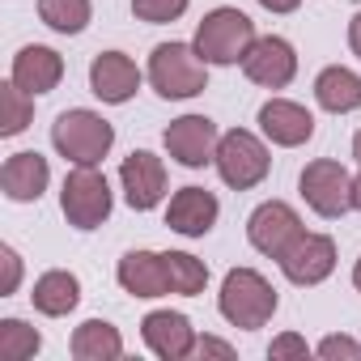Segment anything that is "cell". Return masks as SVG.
Masks as SVG:
<instances>
[{"label": "cell", "mask_w": 361, "mask_h": 361, "mask_svg": "<svg viewBox=\"0 0 361 361\" xmlns=\"http://www.w3.org/2000/svg\"><path fill=\"white\" fill-rule=\"evenodd\" d=\"M149 85L170 102L196 98L209 90V64L200 60L196 43H157L149 56Z\"/></svg>", "instance_id": "obj_1"}, {"label": "cell", "mask_w": 361, "mask_h": 361, "mask_svg": "<svg viewBox=\"0 0 361 361\" xmlns=\"http://www.w3.org/2000/svg\"><path fill=\"white\" fill-rule=\"evenodd\" d=\"M217 310L226 323L255 331L276 314V289L255 268H230L221 281V293H217Z\"/></svg>", "instance_id": "obj_2"}, {"label": "cell", "mask_w": 361, "mask_h": 361, "mask_svg": "<svg viewBox=\"0 0 361 361\" xmlns=\"http://www.w3.org/2000/svg\"><path fill=\"white\" fill-rule=\"evenodd\" d=\"M51 145H56V153H60L64 161H73V166H98V161L111 153V145H115V128H111L98 111L77 106V111H64V115L51 123Z\"/></svg>", "instance_id": "obj_3"}, {"label": "cell", "mask_w": 361, "mask_h": 361, "mask_svg": "<svg viewBox=\"0 0 361 361\" xmlns=\"http://www.w3.org/2000/svg\"><path fill=\"white\" fill-rule=\"evenodd\" d=\"M255 43V22L243 13V9H213L204 13L200 30H196V51L204 64H243V56L251 51Z\"/></svg>", "instance_id": "obj_4"}, {"label": "cell", "mask_w": 361, "mask_h": 361, "mask_svg": "<svg viewBox=\"0 0 361 361\" xmlns=\"http://www.w3.org/2000/svg\"><path fill=\"white\" fill-rule=\"evenodd\" d=\"M213 166H217V174H221V183H226V188H234V192H251V188H259L264 178H268L272 157H268V145H264L255 132L234 128V132H226V136L217 140V157H213Z\"/></svg>", "instance_id": "obj_5"}, {"label": "cell", "mask_w": 361, "mask_h": 361, "mask_svg": "<svg viewBox=\"0 0 361 361\" xmlns=\"http://www.w3.org/2000/svg\"><path fill=\"white\" fill-rule=\"evenodd\" d=\"M111 183H106V174L98 166H77L68 170L64 178V188H60V209L68 217V226L77 230H98L106 217H111Z\"/></svg>", "instance_id": "obj_6"}, {"label": "cell", "mask_w": 361, "mask_h": 361, "mask_svg": "<svg viewBox=\"0 0 361 361\" xmlns=\"http://www.w3.org/2000/svg\"><path fill=\"white\" fill-rule=\"evenodd\" d=\"M298 192H302V200H306L319 217L331 221V217H344V213L353 209V174H348L340 161L319 157V161H310V166L302 170Z\"/></svg>", "instance_id": "obj_7"}, {"label": "cell", "mask_w": 361, "mask_h": 361, "mask_svg": "<svg viewBox=\"0 0 361 361\" xmlns=\"http://www.w3.org/2000/svg\"><path fill=\"white\" fill-rule=\"evenodd\" d=\"M247 238L259 255L268 259H285L302 238H306V226L302 217L285 204V200H264L251 217H247Z\"/></svg>", "instance_id": "obj_8"}, {"label": "cell", "mask_w": 361, "mask_h": 361, "mask_svg": "<svg viewBox=\"0 0 361 361\" xmlns=\"http://www.w3.org/2000/svg\"><path fill=\"white\" fill-rule=\"evenodd\" d=\"M161 140H166V153H170L178 166L200 170V166H209V161L217 157L221 132H217V123H213L209 115H183V119H174V123L166 128Z\"/></svg>", "instance_id": "obj_9"}, {"label": "cell", "mask_w": 361, "mask_h": 361, "mask_svg": "<svg viewBox=\"0 0 361 361\" xmlns=\"http://www.w3.org/2000/svg\"><path fill=\"white\" fill-rule=\"evenodd\" d=\"M243 73L264 85V90H285L293 77H298V51L289 39L281 35H264L251 43V51L243 56Z\"/></svg>", "instance_id": "obj_10"}, {"label": "cell", "mask_w": 361, "mask_h": 361, "mask_svg": "<svg viewBox=\"0 0 361 361\" xmlns=\"http://www.w3.org/2000/svg\"><path fill=\"white\" fill-rule=\"evenodd\" d=\"M119 183H123V200H128L136 213H149V209H157L161 196H166V166H161L157 153L136 149V153H128L123 166H119Z\"/></svg>", "instance_id": "obj_11"}, {"label": "cell", "mask_w": 361, "mask_h": 361, "mask_svg": "<svg viewBox=\"0 0 361 361\" xmlns=\"http://www.w3.org/2000/svg\"><path fill=\"white\" fill-rule=\"evenodd\" d=\"M140 336H145L149 353L161 357V361H183V357H192L196 353V340H200L196 327H192V319L178 314V310H153V314H145Z\"/></svg>", "instance_id": "obj_12"}, {"label": "cell", "mask_w": 361, "mask_h": 361, "mask_svg": "<svg viewBox=\"0 0 361 361\" xmlns=\"http://www.w3.org/2000/svg\"><path fill=\"white\" fill-rule=\"evenodd\" d=\"M259 132L281 145V149H298L314 136V115L302 106V102H289V98H268L259 106Z\"/></svg>", "instance_id": "obj_13"}, {"label": "cell", "mask_w": 361, "mask_h": 361, "mask_svg": "<svg viewBox=\"0 0 361 361\" xmlns=\"http://www.w3.org/2000/svg\"><path fill=\"white\" fill-rule=\"evenodd\" d=\"M90 90H94L102 102L123 106V102H132L136 90H140V68H136L123 51H102V56H94V64H90Z\"/></svg>", "instance_id": "obj_14"}, {"label": "cell", "mask_w": 361, "mask_h": 361, "mask_svg": "<svg viewBox=\"0 0 361 361\" xmlns=\"http://www.w3.org/2000/svg\"><path fill=\"white\" fill-rule=\"evenodd\" d=\"M51 183V166L43 153L26 149V153H13L5 166H0V192H5L13 204H30L47 192Z\"/></svg>", "instance_id": "obj_15"}, {"label": "cell", "mask_w": 361, "mask_h": 361, "mask_svg": "<svg viewBox=\"0 0 361 361\" xmlns=\"http://www.w3.org/2000/svg\"><path fill=\"white\" fill-rule=\"evenodd\" d=\"M217 196L204 192V188H183V192H174L170 209H166V226L174 234H183V238H204L213 226H217Z\"/></svg>", "instance_id": "obj_16"}, {"label": "cell", "mask_w": 361, "mask_h": 361, "mask_svg": "<svg viewBox=\"0 0 361 361\" xmlns=\"http://www.w3.org/2000/svg\"><path fill=\"white\" fill-rule=\"evenodd\" d=\"M281 268H285V276H289L293 285L310 289V285H319V281L331 276V268H336V243H331L327 234H306V238L281 259Z\"/></svg>", "instance_id": "obj_17"}, {"label": "cell", "mask_w": 361, "mask_h": 361, "mask_svg": "<svg viewBox=\"0 0 361 361\" xmlns=\"http://www.w3.org/2000/svg\"><path fill=\"white\" fill-rule=\"evenodd\" d=\"M119 285L132 298H166L170 293V272H166V255L157 251H128L119 259Z\"/></svg>", "instance_id": "obj_18"}, {"label": "cell", "mask_w": 361, "mask_h": 361, "mask_svg": "<svg viewBox=\"0 0 361 361\" xmlns=\"http://www.w3.org/2000/svg\"><path fill=\"white\" fill-rule=\"evenodd\" d=\"M26 94H51L56 85H60V77H64V60H60V51H51V47H22L18 56H13V73H9Z\"/></svg>", "instance_id": "obj_19"}, {"label": "cell", "mask_w": 361, "mask_h": 361, "mask_svg": "<svg viewBox=\"0 0 361 361\" xmlns=\"http://www.w3.org/2000/svg\"><path fill=\"white\" fill-rule=\"evenodd\" d=\"M30 302H35L39 314H47V319H64V314L77 310V302H81V281H77L73 272H64V268H51V272H43V276L35 281Z\"/></svg>", "instance_id": "obj_20"}, {"label": "cell", "mask_w": 361, "mask_h": 361, "mask_svg": "<svg viewBox=\"0 0 361 361\" xmlns=\"http://www.w3.org/2000/svg\"><path fill=\"white\" fill-rule=\"evenodd\" d=\"M314 102L331 115H348L361 106V77L344 64H331L314 77Z\"/></svg>", "instance_id": "obj_21"}, {"label": "cell", "mask_w": 361, "mask_h": 361, "mask_svg": "<svg viewBox=\"0 0 361 361\" xmlns=\"http://www.w3.org/2000/svg\"><path fill=\"white\" fill-rule=\"evenodd\" d=\"M73 357L77 361H115L123 357V336L106 319H85L73 331Z\"/></svg>", "instance_id": "obj_22"}, {"label": "cell", "mask_w": 361, "mask_h": 361, "mask_svg": "<svg viewBox=\"0 0 361 361\" xmlns=\"http://www.w3.org/2000/svg\"><path fill=\"white\" fill-rule=\"evenodd\" d=\"M166 272H170V293L178 298H196L209 285V264L188 251H166Z\"/></svg>", "instance_id": "obj_23"}, {"label": "cell", "mask_w": 361, "mask_h": 361, "mask_svg": "<svg viewBox=\"0 0 361 361\" xmlns=\"http://www.w3.org/2000/svg\"><path fill=\"white\" fill-rule=\"evenodd\" d=\"M35 119V94H26L13 77L0 85V136H18Z\"/></svg>", "instance_id": "obj_24"}, {"label": "cell", "mask_w": 361, "mask_h": 361, "mask_svg": "<svg viewBox=\"0 0 361 361\" xmlns=\"http://www.w3.org/2000/svg\"><path fill=\"white\" fill-rule=\"evenodd\" d=\"M39 18L56 35H81L94 18V5L90 0H39Z\"/></svg>", "instance_id": "obj_25"}, {"label": "cell", "mask_w": 361, "mask_h": 361, "mask_svg": "<svg viewBox=\"0 0 361 361\" xmlns=\"http://www.w3.org/2000/svg\"><path fill=\"white\" fill-rule=\"evenodd\" d=\"M39 348H43V336L35 327H26L22 319L0 323V361H30Z\"/></svg>", "instance_id": "obj_26"}, {"label": "cell", "mask_w": 361, "mask_h": 361, "mask_svg": "<svg viewBox=\"0 0 361 361\" xmlns=\"http://www.w3.org/2000/svg\"><path fill=\"white\" fill-rule=\"evenodd\" d=\"M192 0H132V13L149 26H166V22H178L188 13Z\"/></svg>", "instance_id": "obj_27"}, {"label": "cell", "mask_w": 361, "mask_h": 361, "mask_svg": "<svg viewBox=\"0 0 361 361\" xmlns=\"http://www.w3.org/2000/svg\"><path fill=\"white\" fill-rule=\"evenodd\" d=\"M268 357H272V361H293V357H298V361H306V357H310V344H306L302 336L285 331V336H276V340L268 344Z\"/></svg>", "instance_id": "obj_28"}, {"label": "cell", "mask_w": 361, "mask_h": 361, "mask_svg": "<svg viewBox=\"0 0 361 361\" xmlns=\"http://www.w3.org/2000/svg\"><path fill=\"white\" fill-rule=\"evenodd\" d=\"M0 264H5V281H0V298H9V293H18V285H22V259H18V251L5 243L0 247Z\"/></svg>", "instance_id": "obj_29"}, {"label": "cell", "mask_w": 361, "mask_h": 361, "mask_svg": "<svg viewBox=\"0 0 361 361\" xmlns=\"http://www.w3.org/2000/svg\"><path fill=\"white\" fill-rule=\"evenodd\" d=\"M314 353H319V357H327V361H336V357H361V344H357V340H348V336H327Z\"/></svg>", "instance_id": "obj_30"}, {"label": "cell", "mask_w": 361, "mask_h": 361, "mask_svg": "<svg viewBox=\"0 0 361 361\" xmlns=\"http://www.w3.org/2000/svg\"><path fill=\"white\" fill-rule=\"evenodd\" d=\"M192 357H221V361H230V357H234V344H226V340H217V336H200Z\"/></svg>", "instance_id": "obj_31"}, {"label": "cell", "mask_w": 361, "mask_h": 361, "mask_svg": "<svg viewBox=\"0 0 361 361\" xmlns=\"http://www.w3.org/2000/svg\"><path fill=\"white\" fill-rule=\"evenodd\" d=\"M348 47H353V56L361 60V13L348 22Z\"/></svg>", "instance_id": "obj_32"}, {"label": "cell", "mask_w": 361, "mask_h": 361, "mask_svg": "<svg viewBox=\"0 0 361 361\" xmlns=\"http://www.w3.org/2000/svg\"><path fill=\"white\" fill-rule=\"evenodd\" d=\"M259 5H264L268 13H293V9L302 5V0H259Z\"/></svg>", "instance_id": "obj_33"}, {"label": "cell", "mask_w": 361, "mask_h": 361, "mask_svg": "<svg viewBox=\"0 0 361 361\" xmlns=\"http://www.w3.org/2000/svg\"><path fill=\"white\" fill-rule=\"evenodd\" d=\"M353 209H357V213H361V170H357V174H353Z\"/></svg>", "instance_id": "obj_34"}, {"label": "cell", "mask_w": 361, "mask_h": 361, "mask_svg": "<svg viewBox=\"0 0 361 361\" xmlns=\"http://www.w3.org/2000/svg\"><path fill=\"white\" fill-rule=\"evenodd\" d=\"M353 157H357V166H361V132L353 136Z\"/></svg>", "instance_id": "obj_35"}, {"label": "cell", "mask_w": 361, "mask_h": 361, "mask_svg": "<svg viewBox=\"0 0 361 361\" xmlns=\"http://www.w3.org/2000/svg\"><path fill=\"white\" fill-rule=\"evenodd\" d=\"M353 285H357V293H361V259L353 264Z\"/></svg>", "instance_id": "obj_36"}]
</instances>
